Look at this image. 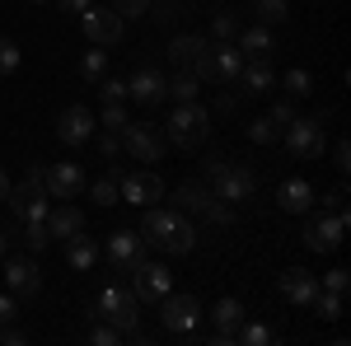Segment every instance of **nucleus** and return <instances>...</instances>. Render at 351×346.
I'll return each instance as SVG.
<instances>
[{
  "mask_svg": "<svg viewBox=\"0 0 351 346\" xmlns=\"http://www.w3.org/2000/svg\"><path fill=\"white\" fill-rule=\"evenodd\" d=\"M141 239L155 243L160 253H173V258H183L192 253V243H197V230H192L188 211H164V206H145V220H141Z\"/></svg>",
  "mask_w": 351,
  "mask_h": 346,
  "instance_id": "obj_1",
  "label": "nucleus"
},
{
  "mask_svg": "<svg viewBox=\"0 0 351 346\" xmlns=\"http://www.w3.org/2000/svg\"><path fill=\"white\" fill-rule=\"evenodd\" d=\"M94 319L112 323V328L122 332V342H145L141 314H136V295L127 291V286H104L99 299H94Z\"/></svg>",
  "mask_w": 351,
  "mask_h": 346,
  "instance_id": "obj_2",
  "label": "nucleus"
},
{
  "mask_svg": "<svg viewBox=\"0 0 351 346\" xmlns=\"http://www.w3.org/2000/svg\"><path fill=\"white\" fill-rule=\"evenodd\" d=\"M164 136H169L173 150L192 155V150H202L206 136H211V112L197 103V99H192V103H173V117L164 122Z\"/></svg>",
  "mask_w": 351,
  "mask_h": 346,
  "instance_id": "obj_3",
  "label": "nucleus"
},
{
  "mask_svg": "<svg viewBox=\"0 0 351 346\" xmlns=\"http://www.w3.org/2000/svg\"><path fill=\"white\" fill-rule=\"evenodd\" d=\"M206 187H211V197L230 201V206H239V201H253V192H258V173H253L248 164L211 160V164H206Z\"/></svg>",
  "mask_w": 351,
  "mask_h": 346,
  "instance_id": "obj_4",
  "label": "nucleus"
},
{
  "mask_svg": "<svg viewBox=\"0 0 351 346\" xmlns=\"http://www.w3.org/2000/svg\"><path fill=\"white\" fill-rule=\"evenodd\" d=\"M10 211L19 215V220H47V211H52V197H47V183H43V169L33 164V169H24V178L19 183H10Z\"/></svg>",
  "mask_w": 351,
  "mask_h": 346,
  "instance_id": "obj_5",
  "label": "nucleus"
},
{
  "mask_svg": "<svg viewBox=\"0 0 351 346\" xmlns=\"http://www.w3.org/2000/svg\"><path fill=\"white\" fill-rule=\"evenodd\" d=\"M239 71H243V52L234 42H206L202 56H197V66H192L197 80H211V84H234Z\"/></svg>",
  "mask_w": 351,
  "mask_h": 346,
  "instance_id": "obj_6",
  "label": "nucleus"
},
{
  "mask_svg": "<svg viewBox=\"0 0 351 346\" xmlns=\"http://www.w3.org/2000/svg\"><path fill=\"white\" fill-rule=\"evenodd\" d=\"M281 140H286V150L295 155V160H324V145H328V132H324V112H314V117H291L286 127H281Z\"/></svg>",
  "mask_w": 351,
  "mask_h": 346,
  "instance_id": "obj_7",
  "label": "nucleus"
},
{
  "mask_svg": "<svg viewBox=\"0 0 351 346\" xmlns=\"http://www.w3.org/2000/svg\"><path fill=\"white\" fill-rule=\"evenodd\" d=\"M122 150L136 164H160L169 155V136H164L160 122H127L122 127Z\"/></svg>",
  "mask_w": 351,
  "mask_h": 346,
  "instance_id": "obj_8",
  "label": "nucleus"
},
{
  "mask_svg": "<svg viewBox=\"0 0 351 346\" xmlns=\"http://www.w3.org/2000/svg\"><path fill=\"white\" fill-rule=\"evenodd\" d=\"M304 215H309V220H304V248H309V253H337V248H342V234H347V215L314 211V206Z\"/></svg>",
  "mask_w": 351,
  "mask_h": 346,
  "instance_id": "obj_9",
  "label": "nucleus"
},
{
  "mask_svg": "<svg viewBox=\"0 0 351 346\" xmlns=\"http://www.w3.org/2000/svg\"><path fill=\"white\" fill-rule=\"evenodd\" d=\"M80 28H84V38L94 42V47H112V42H122V28H127V19L112 10V5H89L80 14Z\"/></svg>",
  "mask_w": 351,
  "mask_h": 346,
  "instance_id": "obj_10",
  "label": "nucleus"
},
{
  "mask_svg": "<svg viewBox=\"0 0 351 346\" xmlns=\"http://www.w3.org/2000/svg\"><path fill=\"white\" fill-rule=\"evenodd\" d=\"M104 258L112 262L117 276H132L136 267L145 262V239H141L136 230H112L108 243H104Z\"/></svg>",
  "mask_w": 351,
  "mask_h": 346,
  "instance_id": "obj_11",
  "label": "nucleus"
},
{
  "mask_svg": "<svg viewBox=\"0 0 351 346\" xmlns=\"http://www.w3.org/2000/svg\"><path fill=\"white\" fill-rule=\"evenodd\" d=\"M173 291V276H169V267L164 262H145L132 271V295H136V304H160L164 295Z\"/></svg>",
  "mask_w": 351,
  "mask_h": 346,
  "instance_id": "obj_12",
  "label": "nucleus"
},
{
  "mask_svg": "<svg viewBox=\"0 0 351 346\" xmlns=\"http://www.w3.org/2000/svg\"><path fill=\"white\" fill-rule=\"evenodd\" d=\"M197 314H202V304H197V295H164L160 299V323L164 332H173V337H188L192 328H197Z\"/></svg>",
  "mask_w": 351,
  "mask_h": 346,
  "instance_id": "obj_13",
  "label": "nucleus"
},
{
  "mask_svg": "<svg viewBox=\"0 0 351 346\" xmlns=\"http://www.w3.org/2000/svg\"><path fill=\"white\" fill-rule=\"evenodd\" d=\"M94 132H99V117L84 103L61 108V117H56V140L61 145H84V140H94Z\"/></svg>",
  "mask_w": 351,
  "mask_h": 346,
  "instance_id": "obj_14",
  "label": "nucleus"
},
{
  "mask_svg": "<svg viewBox=\"0 0 351 346\" xmlns=\"http://www.w3.org/2000/svg\"><path fill=\"white\" fill-rule=\"evenodd\" d=\"M117 197L132 201V206H155L164 197V178L150 173V169H141V173H117Z\"/></svg>",
  "mask_w": 351,
  "mask_h": 346,
  "instance_id": "obj_15",
  "label": "nucleus"
},
{
  "mask_svg": "<svg viewBox=\"0 0 351 346\" xmlns=\"http://www.w3.org/2000/svg\"><path fill=\"white\" fill-rule=\"evenodd\" d=\"M164 84H169V75L160 66H136L132 80H127V99L141 108H155V103H164Z\"/></svg>",
  "mask_w": 351,
  "mask_h": 346,
  "instance_id": "obj_16",
  "label": "nucleus"
},
{
  "mask_svg": "<svg viewBox=\"0 0 351 346\" xmlns=\"http://www.w3.org/2000/svg\"><path fill=\"white\" fill-rule=\"evenodd\" d=\"M5 286L14 299H33V295L43 291V271H38V258L28 253V258H10L5 262Z\"/></svg>",
  "mask_w": 351,
  "mask_h": 346,
  "instance_id": "obj_17",
  "label": "nucleus"
},
{
  "mask_svg": "<svg viewBox=\"0 0 351 346\" xmlns=\"http://www.w3.org/2000/svg\"><path fill=\"white\" fill-rule=\"evenodd\" d=\"M239 94L248 99H267L271 89H276V71H271V56H258V61H248L243 56V71H239Z\"/></svg>",
  "mask_w": 351,
  "mask_h": 346,
  "instance_id": "obj_18",
  "label": "nucleus"
},
{
  "mask_svg": "<svg viewBox=\"0 0 351 346\" xmlns=\"http://www.w3.org/2000/svg\"><path fill=\"white\" fill-rule=\"evenodd\" d=\"M43 183H47V197H61V201H71V197H80L84 192V169L71 160L52 164V169H43Z\"/></svg>",
  "mask_w": 351,
  "mask_h": 346,
  "instance_id": "obj_19",
  "label": "nucleus"
},
{
  "mask_svg": "<svg viewBox=\"0 0 351 346\" xmlns=\"http://www.w3.org/2000/svg\"><path fill=\"white\" fill-rule=\"evenodd\" d=\"M276 291L286 295L291 304L309 309V304H314V295H319V276H314V271H304V267H286V271H281V281H276Z\"/></svg>",
  "mask_w": 351,
  "mask_h": 346,
  "instance_id": "obj_20",
  "label": "nucleus"
},
{
  "mask_svg": "<svg viewBox=\"0 0 351 346\" xmlns=\"http://www.w3.org/2000/svg\"><path fill=\"white\" fill-rule=\"evenodd\" d=\"M314 201H319V192H314V183H304V178H286V183L276 187V206L291 211V215H304Z\"/></svg>",
  "mask_w": 351,
  "mask_h": 346,
  "instance_id": "obj_21",
  "label": "nucleus"
},
{
  "mask_svg": "<svg viewBox=\"0 0 351 346\" xmlns=\"http://www.w3.org/2000/svg\"><path fill=\"white\" fill-rule=\"evenodd\" d=\"M248 319V309H243L234 295H225L216 299V309H211V328H216V342H234V328Z\"/></svg>",
  "mask_w": 351,
  "mask_h": 346,
  "instance_id": "obj_22",
  "label": "nucleus"
},
{
  "mask_svg": "<svg viewBox=\"0 0 351 346\" xmlns=\"http://www.w3.org/2000/svg\"><path fill=\"white\" fill-rule=\"evenodd\" d=\"M84 230V211L80 206H56V211H47V234H52V239H75V234H80Z\"/></svg>",
  "mask_w": 351,
  "mask_h": 346,
  "instance_id": "obj_23",
  "label": "nucleus"
},
{
  "mask_svg": "<svg viewBox=\"0 0 351 346\" xmlns=\"http://www.w3.org/2000/svg\"><path fill=\"white\" fill-rule=\"evenodd\" d=\"M202 47H206L202 33H178V38L169 42V61H173V71H192L197 56H202Z\"/></svg>",
  "mask_w": 351,
  "mask_h": 346,
  "instance_id": "obj_24",
  "label": "nucleus"
},
{
  "mask_svg": "<svg viewBox=\"0 0 351 346\" xmlns=\"http://www.w3.org/2000/svg\"><path fill=\"white\" fill-rule=\"evenodd\" d=\"M234 47H239L248 61H258V56H271V28H267V24H248V28H239Z\"/></svg>",
  "mask_w": 351,
  "mask_h": 346,
  "instance_id": "obj_25",
  "label": "nucleus"
},
{
  "mask_svg": "<svg viewBox=\"0 0 351 346\" xmlns=\"http://www.w3.org/2000/svg\"><path fill=\"white\" fill-rule=\"evenodd\" d=\"M66 262L75 267V271H89V267L99 262V239H89V234H75V239H66Z\"/></svg>",
  "mask_w": 351,
  "mask_h": 346,
  "instance_id": "obj_26",
  "label": "nucleus"
},
{
  "mask_svg": "<svg viewBox=\"0 0 351 346\" xmlns=\"http://www.w3.org/2000/svg\"><path fill=\"white\" fill-rule=\"evenodd\" d=\"M197 94H202V80L192 71H173V80L164 84V99H173V103H192Z\"/></svg>",
  "mask_w": 351,
  "mask_h": 346,
  "instance_id": "obj_27",
  "label": "nucleus"
},
{
  "mask_svg": "<svg viewBox=\"0 0 351 346\" xmlns=\"http://www.w3.org/2000/svg\"><path fill=\"white\" fill-rule=\"evenodd\" d=\"M206 201H211V187H206V183L173 187V206H178V211H206Z\"/></svg>",
  "mask_w": 351,
  "mask_h": 346,
  "instance_id": "obj_28",
  "label": "nucleus"
},
{
  "mask_svg": "<svg viewBox=\"0 0 351 346\" xmlns=\"http://www.w3.org/2000/svg\"><path fill=\"white\" fill-rule=\"evenodd\" d=\"M234 342H243V346H271V342H276V332H271L267 323H248V319H243L239 328H234Z\"/></svg>",
  "mask_w": 351,
  "mask_h": 346,
  "instance_id": "obj_29",
  "label": "nucleus"
},
{
  "mask_svg": "<svg viewBox=\"0 0 351 346\" xmlns=\"http://www.w3.org/2000/svg\"><path fill=\"white\" fill-rule=\"evenodd\" d=\"M253 14H258V24L276 28V24L291 19V5H286V0H253Z\"/></svg>",
  "mask_w": 351,
  "mask_h": 346,
  "instance_id": "obj_30",
  "label": "nucleus"
},
{
  "mask_svg": "<svg viewBox=\"0 0 351 346\" xmlns=\"http://www.w3.org/2000/svg\"><path fill=\"white\" fill-rule=\"evenodd\" d=\"M117 173H122V169H112V173H104V178L89 183V197H94L99 206H117V201H122V197H117Z\"/></svg>",
  "mask_w": 351,
  "mask_h": 346,
  "instance_id": "obj_31",
  "label": "nucleus"
},
{
  "mask_svg": "<svg viewBox=\"0 0 351 346\" xmlns=\"http://www.w3.org/2000/svg\"><path fill=\"white\" fill-rule=\"evenodd\" d=\"M19 66H24V52H19V42L0 33V80H10Z\"/></svg>",
  "mask_w": 351,
  "mask_h": 346,
  "instance_id": "obj_32",
  "label": "nucleus"
},
{
  "mask_svg": "<svg viewBox=\"0 0 351 346\" xmlns=\"http://www.w3.org/2000/svg\"><path fill=\"white\" fill-rule=\"evenodd\" d=\"M309 309H314V314H319L324 323H337V319H342V295H332V291H319V295H314V304H309Z\"/></svg>",
  "mask_w": 351,
  "mask_h": 346,
  "instance_id": "obj_33",
  "label": "nucleus"
},
{
  "mask_svg": "<svg viewBox=\"0 0 351 346\" xmlns=\"http://www.w3.org/2000/svg\"><path fill=\"white\" fill-rule=\"evenodd\" d=\"M248 140H253V145H276V140H281V127H276L271 117H253V122H248Z\"/></svg>",
  "mask_w": 351,
  "mask_h": 346,
  "instance_id": "obj_34",
  "label": "nucleus"
},
{
  "mask_svg": "<svg viewBox=\"0 0 351 346\" xmlns=\"http://www.w3.org/2000/svg\"><path fill=\"white\" fill-rule=\"evenodd\" d=\"M52 243V234H47V220H24V248L28 253H43Z\"/></svg>",
  "mask_w": 351,
  "mask_h": 346,
  "instance_id": "obj_35",
  "label": "nucleus"
},
{
  "mask_svg": "<svg viewBox=\"0 0 351 346\" xmlns=\"http://www.w3.org/2000/svg\"><path fill=\"white\" fill-rule=\"evenodd\" d=\"M211 33H216V42H234V38H239V19H234V10H216Z\"/></svg>",
  "mask_w": 351,
  "mask_h": 346,
  "instance_id": "obj_36",
  "label": "nucleus"
},
{
  "mask_svg": "<svg viewBox=\"0 0 351 346\" xmlns=\"http://www.w3.org/2000/svg\"><path fill=\"white\" fill-rule=\"evenodd\" d=\"M127 122H132L127 103H104V112H99V127H104V132H122Z\"/></svg>",
  "mask_w": 351,
  "mask_h": 346,
  "instance_id": "obj_37",
  "label": "nucleus"
},
{
  "mask_svg": "<svg viewBox=\"0 0 351 346\" xmlns=\"http://www.w3.org/2000/svg\"><path fill=\"white\" fill-rule=\"evenodd\" d=\"M309 71H286V75H281V89H286V99H304V94H309Z\"/></svg>",
  "mask_w": 351,
  "mask_h": 346,
  "instance_id": "obj_38",
  "label": "nucleus"
},
{
  "mask_svg": "<svg viewBox=\"0 0 351 346\" xmlns=\"http://www.w3.org/2000/svg\"><path fill=\"white\" fill-rule=\"evenodd\" d=\"M80 75H84V80H104V75H108V56L99 52V47H94V52H84Z\"/></svg>",
  "mask_w": 351,
  "mask_h": 346,
  "instance_id": "obj_39",
  "label": "nucleus"
},
{
  "mask_svg": "<svg viewBox=\"0 0 351 346\" xmlns=\"http://www.w3.org/2000/svg\"><path fill=\"white\" fill-rule=\"evenodd\" d=\"M347 286H351V271H347V267H332V271H328V276H324V286H319V291L347 295Z\"/></svg>",
  "mask_w": 351,
  "mask_h": 346,
  "instance_id": "obj_40",
  "label": "nucleus"
},
{
  "mask_svg": "<svg viewBox=\"0 0 351 346\" xmlns=\"http://www.w3.org/2000/svg\"><path fill=\"white\" fill-rule=\"evenodd\" d=\"M99 99H104V103H127V80H108V75H104Z\"/></svg>",
  "mask_w": 351,
  "mask_h": 346,
  "instance_id": "obj_41",
  "label": "nucleus"
},
{
  "mask_svg": "<svg viewBox=\"0 0 351 346\" xmlns=\"http://www.w3.org/2000/svg\"><path fill=\"white\" fill-rule=\"evenodd\" d=\"M89 342H94V346H117V342H122V332H117L112 323L99 319V323H94V332H89Z\"/></svg>",
  "mask_w": 351,
  "mask_h": 346,
  "instance_id": "obj_42",
  "label": "nucleus"
},
{
  "mask_svg": "<svg viewBox=\"0 0 351 346\" xmlns=\"http://www.w3.org/2000/svg\"><path fill=\"white\" fill-rule=\"evenodd\" d=\"M145 14H155V24H173V19L183 14V5H178V0H160V5H150Z\"/></svg>",
  "mask_w": 351,
  "mask_h": 346,
  "instance_id": "obj_43",
  "label": "nucleus"
},
{
  "mask_svg": "<svg viewBox=\"0 0 351 346\" xmlns=\"http://www.w3.org/2000/svg\"><path fill=\"white\" fill-rule=\"evenodd\" d=\"M202 215H206V220H216V225H230V220H234V206H230V201H220V197H211Z\"/></svg>",
  "mask_w": 351,
  "mask_h": 346,
  "instance_id": "obj_44",
  "label": "nucleus"
},
{
  "mask_svg": "<svg viewBox=\"0 0 351 346\" xmlns=\"http://www.w3.org/2000/svg\"><path fill=\"white\" fill-rule=\"evenodd\" d=\"M99 150H104V160H117L122 155V132H104L99 127Z\"/></svg>",
  "mask_w": 351,
  "mask_h": 346,
  "instance_id": "obj_45",
  "label": "nucleus"
},
{
  "mask_svg": "<svg viewBox=\"0 0 351 346\" xmlns=\"http://www.w3.org/2000/svg\"><path fill=\"white\" fill-rule=\"evenodd\" d=\"M112 10H117L122 19H136V14H145V10H150V0H112Z\"/></svg>",
  "mask_w": 351,
  "mask_h": 346,
  "instance_id": "obj_46",
  "label": "nucleus"
},
{
  "mask_svg": "<svg viewBox=\"0 0 351 346\" xmlns=\"http://www.w3.org/2000/svg\"><path fill=\"white\" fill-rule=\"evenodd\" d=\"M271 122H276V127H286V122H291V117H295V103H291V99H276V103H271V112H267Z\"/></svg>",
  "mask_w": 351,
  "mask_h": 346,
  "instance_id": "obj_47",
  "label": "nucleus"
},
{
  "mask_svg": "<svg viewBox=\"0 0 351 346\" xmlns=\"http://www.w3.org/2000/svg\"><path fill=\"white\" fill-rule=\"evenodd\" d=\"M14 314H19V299H14V295H0V328L14 323Z\"/></svg>",
  "mask_w": 351,
  "mask_h": 346,
  "instance_id": "obj_48",
  "label": "nucleus"
},
{
  "mask_svg": "<svg viewBox=\"0 0 351 346\" xmlns=\"http://www.w3.org/2000/svg\"><path fill=\"white\" fill-rule=\"evenodd\" d=\"M332 164H337V173H347V169H351V150H347V140H337V145H332Z\"/></svg>",
  "mask_w": 351,
  "mask_h": 346,
  "instance_id": "obj_49",
  "label": "nucleus"
},
{
  "mask_svg": "<svg viewBox=\"0 0 351 346\" xmlns=\"http://www.w3.org/2000/svg\"><path fill=\"white\" fill-rule=\"evenodd\" d=\"M0 342H5V346H24L28 337H24V328H10V323H5V332H0Z\"/></svg>",
  "mask_w": 351,
  "mask_h": 346,
  "instance_id": "obj_50",
  "label": "nucleus"
},
{
  "mask_svg": "<svg viewBox=\"0 0 351 346\" xmlns=\"http://www.w3.org/2000/svg\"><path fill=\"white\" fill-rule=\"evenodd\" d=\"M94 0H61V14H84Z\"/></svg>",
  "mask_w": 351,
  "mask_h": 346,
  "instance_id": "obj_51",
  "label": "nucleus"
},
{
  "mask_svg": "<svg viewBox=\"0 0 351 346\" xmlns=\"http://www.w3.org/2000/svg\"><path fill=\"white\" fill-rule=\"evenodd\" d=\"M5 197H10V173L0 169V201H5Z\"/></svg>",
  "mask_w": 351,
  "mask_h": 346,
  "instance_id": "obj_52",
  "label": "nucleus"
},
{
  "mask_svg": "<svg viewBox=\"0 0 351 346\" xmlns=\"http://www.w3.org/2000/svg\"><path fill=\"white\" fill-rule=\"evenodd\" d=\"M5 243H10V239H5V230H0V262H5Z\"/></svg>",
  "mask_w": 351,
  "mask_h": 346,
  "instance_id": "obj_53",
  "label": "nucleus"
},
{
  "mask_svg": "<svg viewBox=\"0 0 351 346\" xmlns=\"http://www.w3.org/2000/svg\"><path fill=\"white\" fill-rule=\"evenodd\" d=\"M28 5H52V0H28Z\"/></svg>",
  "mask_w": 351,
  "mask_h": 346,
  "instance_id": "obj_54",
  "label": "nucleus"
}]
</instances>
